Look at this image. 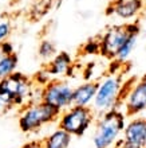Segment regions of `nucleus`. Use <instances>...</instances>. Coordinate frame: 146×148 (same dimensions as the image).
<instances>
[{
  "mask_svg": "<svg viewBox=\"0 0 146 148\" xmlns=\"http://www.w3.org/2000/svg\"><path fill=\"white\" fill-rule=\"evenodd\" d=\"M145 11L143 0H111L106 8V15L123 20V23L138 22V18Z\"/></svg>",
  "mask_w": 146,
  "mask_h": 148,
  "instance_id": "obj_9",
  "label": "nucleus"
},
{
  "mask_svg": "<svg viewBox=\"0 0 146 148\" xmlns=\"http://www.w3.org/2000/svg\"><path fill=\"white\" fill-rule=\"evenodd\" d=\"M18 63H19V58L16 53L11 55L0 54V81L15 73L18 69Z\"/></svg>",
  "mask_w": 146,
  "mask_h": 148,
  "instance_id": "obj_15",
  "label": "nucleus"
},
{
  "mask_svg": "<svg viewBox=\"0 0 146 148\" xmlns=\"http://www.w3.org/2000/svg\"><path fill=\"white\" fill-rule=\"evenodd\" d=\"M96 85L95 81H86L73 90V105L75 106H87L90 108L94 101L96 93Z\"/></svg>",
  "mask_w": 146,
  "mask_h": 148,
  "instance_id": "obj_12",
  "label": "nucleus"
},
{
  "mask_svg": "<svg viewBox=\"0 0 146 148\" xmlns=\"http://www.w3.org/2000/svg\"><path fill=\"white\" fill-rule=\"evenodd\" d=\"M81 50L85 55H98L99 54V51H101L99 38L88 39L87 42H85V45L81 47Z\"/></svg>",
  "mask_w": 146,
  "mask_h": 148,
  "instance_id": "obj_18",
  "label": "nucleus"
},
{
  "mask_svg": "<svg viewBox=\"0 0 146 148\" xmlns=\"http://www.w3.org/2000/svg\"><path fill=\"white\" fill-rule=\"evenodd\" d=\"M139 32H141V28H138V30H135V31H133L130 34V35L127 36V39L125 40V43H123L122 46H121V49L118 50V53H117L115 55V61L119 63H125L127 61V59L131 57V54H133V51H134V49L137 47V43H138V36H139Z\"/></svg>",
  "mask_w": 146,
  "mask_h": 148,
  "instance_id": "obj_14",
  "label": "nucleus"
},
{
  "mask_svg": "<svg viewBox=\"0 0 146 148\" xmlns=\"http://www.w3.org/2000/svg\"><path fill=\"white\" fill-rule=\"evenodd\" d=\"M73 136L63 131L62 128H56L48 135L43 141H40L42 148H69L71 144Z\"/></svg>",
  "mask_w": 146,
  "mask_h": 148,
  "instance_id": "obj_13",
  "label": "nucleus"
},
{
  "mask_svg": "<svg viewBox=\"0 0 146 148\" xmlns=\"http://www.w3.org/2000/svg\"><path fill=\"white\" fill-rule=\"evenodd\" d=\"M119 148H146V119L134 116L126 123Z\"/></svg>",
  "mask_w": 146,
  "mask_h": 148,
  "instance_id": "obj_10",
  "label": "nucleus"
},
{
  "mask_svg": "<svg viewBox=\"0 0 146 148\" xmlns=\"http://www.w3.org/2000/svg\"><path fill=\"white\" fill-rule=\"evenodd\" d=\"M56 46L51 39H42L38 46V55L43 61H50L56 54Z\"/></svg>",
  "mask_w": 146,
  "mask_h": 148,
  "instance_id": "obj_16",
  "label": "nucleus"
},
{
  "mask_svg": "<svg viewBox=\"0 0 146 148\" xmlns=\"http://www.w3.org/2000/svg\"><path fill=\"white\" fill-rule=\"evenodd\" d=\"M125 84L121 73H109L98 82L95 97L90 106L95 116H101L122 105Z\"/></svg>",
  "mask_w": 146,
  "mask_h": 148,
  "instance_id": "obj_1",
  "label": "nucleus"
},
{
  "mask_svg": "<svg viewBox=\"0 0 146 148\" xmlns=\"http://www.w3.org/2000/svg\"><path fill=\"white\" fill-rule=\"evenodd\" d=\"M73 90L74 88L70 82L65 79H51L40 90V101L58 112H63L73 105Z\"/></svg>",
  "mask_w": 146,
  "mask_h": 148,
  "instance_id": "obj_6",
  "label": "nucleus"
},
{
  "mask_svg": "<svg viewBox=\"0 0 146 148\" xmlns=\"http://www.w3.org/2000/svg\"><path fill=\"white\" fill-rule=\"evenodd\" d=\"M22 148H42V147H40V141L32 140V141H28L27 144H24Z\"/></svg>",
  "mask_w": 146,
  "mask_h": 148,
  "instance_id": "obj_22",
  "label": "nucleus"
},
{
  "mask_svg": "<svg viewBox=\"0 0 146 148\" xmlns=\"http://www.w3.org/2000/svg\"><path fill=\"white\" fill-rule=\"evenodd\" d=\"M122 104L126 116H138L146 110V75L138 78L133 85L125 84Z\"/></svg>",
  "mask_w": 146,
  "mask_h": 148,
  "instance_id": "obj_8",
  "label": "nucleus"
},
{
  "mask_svg": "<svg viewBox=\"0 0 146 148\" xmlns=\"http://www.w3.org/2000/svg\"><path fill=\"white\" fill-rule=\"evenodd\" d=\"M139 24L138 22H129V23H121V24H113L106 30V31L99 36V46L101 51L99 54H102L105 58L115 59V55L118 50L121 49L127 36L130 35L133 31L138 30Z\"/></svg>",
  "mask_w": 146,
  "mask_h": 148,
  "instance_id": "obj_5",
  "label": "nucleus"
},
{
  "mask_svg": "<svg viewBox=\"0 0 146 148\" xmlns=\"http://www.w3.org/2000/svg\"><path fill=\"white\" fill-rule=\"evenodd\" d=\"M12 32V24H11V20L8 18H4V19L0 20V43L7 40L10 38Z\"/></svg>",
  "mask_w": 146,
  "mask_h": 148,
  "instance_id": "obj_20",
  "label": "nucleus"
},
{
  "mask_svg": "<svg viewBox=\"0 0 146 148\" xmlns=\"http://www.w3.org/2000/svg\"><path fill=\"white\" fill-rule=\"evenodd\" d=\"M74 59L67 51H60L52 57L46 63V70L51 75L52 79H63L66 77H70L73 73Z\"/></svg>",
  "mask_w": 146,
  "mask_h": 148,
  "instance_id": "obj_11",
  "label": "nucleus"
},
{
  "mask_svg": "<svg viewBox=\"0 0 146 148\" xmlns=\"http://www.w3.org/2000/svg\"><path fill=\"white\" fill-rule=\"evenodd\" d=\"M94 120L95 114L91 108L71 105L59 113L56 121H58V128H62L71 136L81 137L91 128Z\"/></svg>",
  "mask_w": 146,
  "mask_h": 148,
  "instance_id": "obj_4",
  "label": "nucleus"
},
{
  "mask_svg": "<svg viewBox=\"0 0 146 148\" xmlns=\"http://www.w3.org/2000/svg\"><path fill=\"white\" fill-rule=\"evenodd\" d=\"M31 79H32V82H34L35 86L43 88V86H46L52 78H51V75L48 74V71L46 70V67H43V69H40L39 71H36L35 75H34V78H31Z\"/></svg>",
  "mask_w": 146,
  "mask_h": 148,
  "instance_id": "obj_19",
  "label": "nucleus"
},
{
  "mask_svg": "<svg viewBox=\"0 0 146 148\" xmlns=\"http://www.w3.org/2000/svg\"><path fill=\"white\" fill-rule=\"evenodd\" d=\"M0 54H1V55L15 54V46H14V43L10 42L8 39L0 43Z\"/></svg>",
  "mask_w": 146,
  "mask_h": 148,
  "instance_id": "obj_21",
  "label": "nucleus"
},
{
  "mask_svg": "<svg viewBox=\"0 0 146 148\" xmlns=\"http://www.w3.org/2000/svg\"><path fill=\"white\" fill-rule=\"evenodd\" d=\"M59 113L60 112L43 101L28 102L27 105L20 108L18 114V125L24 133L38 132L44 125L58 120Z\"/></svg>",
  "mask_w": 146,
  "mask_h": 148,
  "instance_id": "obj_3",
  "label": "nucleus"
},
{
  "mask_svg": "<svg viewBox=\"0 0 146 148\" xmlns=\"http://www.w3.org/2000/svg\"><path fill=\"white\" fill-rule=\"evenodd\" d=\"M126 123V113L119 108L98 116L92 136L94 148H117Z\"/></svg>",
  "mask_w": 146,
  "mask_h": 148,
  "instance_id": "obj_2",
  "label": "nucleus"
},
{
  "mask_svg": "<svg viewBox=\"0 0 146 148\" xmlns=\"http://www.w3.org/2000/svg\"><path fill=\"white\" fill-rule=\"evenodd\" d=\"M15 102L14 98L11 97V94L3 88V85L0 84V114L8 113L10 110L15 109Z\"/></svg>",
  "mask_w": 146,
  "mask_h": 148,
  "instance_id": "obj_17",
  "label": "nucleus"
},
{
  "mask_svg": "<svg viewBox=\"0 0 146 148\" xmlns=\"http://www.w3.org/2000/svg\"><path fill=\"white\" fill-rule=\"evenodd\" d=\"M0 84L3 85V88L7 90L8 93L11 94L16 108L20 109L24 105H27L28 102H31V100H32V93H34L35 85L32 79L26 74L20 73V71H15L5 79H1Z\"/></svg>",
  "mask_w": 146,
  "mask_h": 148,
  "instance_id": "obj_7",
  "label": "nucleus"
},
{
  "mask_svg": "<svg viewBox=\"0 0 146 148\" xmlns=\"http://www.w3.org/2000/svg\"><path fill=\"white\" fill-rule=\"evenodd\" d=\"M143 3H145V8H146V0H143Z\"/></svg>",
  "mask_w": 146,
  "mask_h": 148,
  "instance_id": "obj_24",
  "label": "nucleus"
},
{
  "mask_svg": "<svg viewBox=\"0 0 146 148\" xmlns=\"http://www.w3.org/2000/svg\"><path fill=\"white\" fill-rule=\"evenodd\" d=\"M15 3H24V1H27V0H14Z\"/></svg>",
  "mask_w": 146,
  "mask_h": 148,
  "instance_id": "obj_23",
  "label": "nucleus"
}]
</instances>
